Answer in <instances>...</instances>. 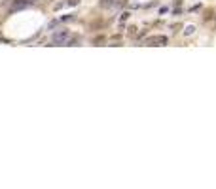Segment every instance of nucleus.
Here are the masks:
<instances>
[{"mask_svg": "<svg viewBox=\"0 0 216 189\" xmlns=\"http://www.w3.org/2000/svg\"><path fill=\"white\" fill-rule=\"evenodd\" d=\"M70 40V32L68 30H57V32H53V36H51V44L53 45H63Z\"/></svg>", "mask_w": 216, "mask_h": 189, "instance_id": "obj_1", "label": "nucleus"}, {"mask_svg": "<svg viewBox=\"0 0 216 189\" xmlns=\"http://www.w3.org/2000/svg\"><path fill=\"white\" fill-rule=\"evenodd\" d=\"M167 36H150L146 38V45H165Z\"/></svg>", "mask_w": 216, "mask_h": 189, "instance_id": "obj_2", "label": "nucleus"}, {"mask_svg": "<svg viewBox=\"0 0 216 189\" xmlns=\"http://www.w3.org/2000/svg\"><path fill=\"white\" fill-rule=\"evenodd\" d=\"M27 6H30V2H29V0H25V2H13L12 12H15V9H23V8H27Z\"/></svg>", "mask_w": 216, "mask_h": 189, "instance_id": "obj_3", "label": "nucleus"}, {"mask_svg": "<svg viewBox=\"0 0 216 189\" xmlns=\"http://www.w3.org/2000/svg\"><path fill=\"white\" fill-rule=\"evenodd\" d=\"M193 30H195L193 27H188V28H186V34H192V32H193Z\"/></svg>", "mask_w": 216, "mask_h": 189, "instance_id": "obj_4", "label": "nucleus"}, {"mask_svg": "<svg viewBox=\"0 0 216 189\" xmlns=\"http://www.w3.org/2000/svg\"><path fill=\"white\" fill-rule=\"evenodd\" d=\"M68 4H70V6H76V4H78V0H68Z\"/></svg>", "mask_w": 216, "mask_h": 189, "instance_id": "obj_5", "label": "nucleus"}, {"mask_svg": "<svg viewBox=\"0 0 216 189\" xmlns=\"http://www.w3.org/2000/svg\"><path fill=\"white\" fill-rule=\"evenodd\" d=\"M101 4H102V6H106V4H110V0H102Z\"/></svg>", "mask_w": 216, "mask_h": 189, "instance_id": "obj_6", "label": "nucleus"}]
</instances>
